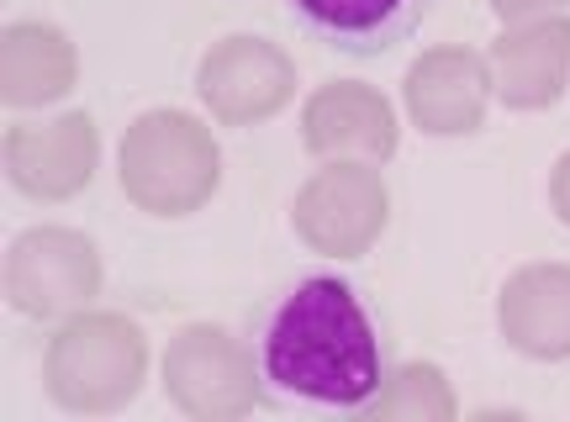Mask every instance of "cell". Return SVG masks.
Returning <instances> with one entry per match:
<instances>
[{
	"instance_id": "6da1fadb",
	"label": "cell",
	"mask_w": 570,
	"mask_h": 422,
	"mask_svg": "<svg viewBox=\"0 0 570 422\" xmlns=\"http://www.w3.org/2000/svg\"><path fill=\"white\" fill-rule=\"evenodd\" d=\"M254 364L275 396L333 412H365L386 385L375 317L338 275H306L269 302L254 333Z\"/></svg>"
},
{
	"instance_id": "7a4b0ae2",
	"label": "cell",
	"mask_w": 570,
	"mask_h": 422,
	"mask_svg": "<svg viewBox=\"0 0 570 422\" xmlns=\"http://www.w3.org/2000/svg\"><path fill=\"white\" fill-rule=\"evenodd\" d=\"M122 185L154 217L196 212L217 185V154H212L206 127L180 111H154V117L132 121L122 143Z\"/></svg>"
},
{
	"instance_id": "3957f363",
	"label": "cell",
	"mask_w": 570,
	"mask_h": 422,
	"mask_svg": "<svg viewBox=\"0 0 570 422\" xmlns=\"http://www.w3.org/2000/svg\"><path fill=\"white\" fill-rule=\"evenodd\" d=\"M142 381V333L127 317H80L48 343V391L75 412H111Z\"/></svg>"
},
{
	"instance_id": "277c9868",
	"label": "cell",
	"mask_w": 570,
	"mask_h": 422,
	"mask_svg": "<svg viewBox=\"0 0 570 422\" xmlns=\"http://www.w3.org/2000/svg\"><path fill=\"white\" fill-rule=\"evenodd\" d=\"M164 375L175 406H185L190 418H233L259 396V364H248V354L223 327H185L169 343Z\"/></svg>"
},
{
	"instance_id": "5b68a950",
	"label": "cell",
	"mask_w": 570,
	"mask_h": 422,
	"mask_svg": "<svg viewBox=\"0 0 570 422\" xmlns=\"http://www.w3.org/2000/svg\"><path fill=\"white\" fill-rule=\"evenodd\" d=\"M96 285H101V264L80 233H27L6 264V291L32 317L80 306Z\"/></svg>"
},
{
	"instance_id": "8992f818",
	"label": "cell",
	"mask_w": 570,
	"mask_h": 422,
	"mask_svg": "<svg viewBox=\"0 0 570 422\" xmlns=\"http://www.w3.org/2000/svg\"><path fill=\"white\" fill-rule=\"evenodd\" d=\"M285 6L323 48L348 53V59L391 53L433 11V0H285Z\"/></svg>"
},
{
	"instance_id": "52a82bcc",
	"label": "cell",
	"mask_w": 570,
	"mask_h": 422,
	"mask_svg": "<svg viewBox=\"0 0 570 422\" xmlns=\"http://www.w3.org/2000/svg\"><path fill=\"white\" fill-rule=\"evenodd\" d=\"M386 217V196L370 169H323L296 202V227L323 254H360Z\"/></svg>"
},
{
	"instance_id": "ba28073f",
	"label": "cell",
	"mask_w": 570,
	"mask_h": 422,
	"mask_svg": "<svg viewBox=\"0 0 570 422\" xmlns=\"http://www.w3.org/2000/svg\"><path fill=\"white\" fill-rule=\"evenodd\" d=\"M202 96L223 121L269 117L291 96V63L259 38H227L202 63Z\"/></svg>"
},
{
	"instance_id": "9c48e42d",
	"label": "cell",
	"mask_w": 570,
	"mask_h": 422,
	"mask_svg": "<svg viewBox=\"0 0 570 422\" xmlns=\"http://www.w3.org/2000/svg\"><path fill=\"white\" fill-rule=\"evenodd\" d=\"M6 164L27 196H75L96 164V127L80 111L48 127H17L6 138Z\"/></svg>"
},
{
	"instance_id": "30bf717a",
	"label": "cell",
	"mask_w": 570,
	"mask_h": 422,
	"mask_svg": "<svg viewBox=\"0 0 570 422\" xmlns=\"http://www.w3.org/2000/svg\"><path fill=\"white\" fill-rule=\"evenodd\" d=\"M306 148L312 154H365L386 159L396 148V121L391 106L365 85H327L306 106Z\"/></svg>"
},
{
	"instance_id": "8fae6325",
	"label": "cell",
	"mask_w": 570,
	"mask_h": 422,
	"mask_svg": "<svg viewBox=\"0 0 570 422\" xmlns=\"http://www.w3.org/2000/svg\"><path fill=\"white\" fill-rule=\"evenodd\" d=\"M407 106L428 133H475L487 106V69L470 53H423L407 75Z\"/></svg>"
},
{
	"instance_id": "7c38bea8",
	"label": "cell",
	"mask_w": 570,
	"mask_h": 422,
	"mask_svg": "<svg viewBox=\"0 0 570 422\" xmlns=\"http://www.w3.org/2000/svg\"><path fill=\"white\" fill-rule=\"evenodd\" d=\"M75 85V48L38 21H21L6 32V101L38 106Z\"/></svg>"
},
{
	"instance_id": "4fadbf2b",
	"label": "cell",
	"mask_w": 570,
	"mask_h": 422,
	"mask_svg": "<svg viewBox=\"0 0 570 422\" xmlns=\"http://www.w3.org/2000/svg\"><path fill=\"white\" fill-rule=\"evenodd\" d=\"M566 42L570 27H539V32H523V38H508L497 48V63H502V96L512 106H539L554 96L560 85V69H566Z\"/></svg>"
},
{
	"instance_id": "5bb4252c",
	"label": "cell",
	"mask_w": 570,
	"mask_h": 422,
	"mask_svg": "<svg viewBox=\"0 0 570 422\" xmlns=\"http://www.w3.org/2000/svg\"><path fill=\"white\" fill-rule=\"evenodd\" d=\"M365 412H375V418H449L454 396H449L444 375L433 364H407Z\"/></svg>"
}]
</instances>
